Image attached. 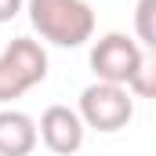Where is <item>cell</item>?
Listing matches in <instances>:
<instances>
[{"label":"cell","instance_id":"6da1fadb","mask_svg":"<svg viewBox=\"0 0 156 156\" xmlns=\"http://www.w3.org/2000/svg\"><path fill=\"white\" fill-rule=\"evenodd\" d=\"M29 26L55 47H83L94 37V11L87 0H26Z\"/></svg>","mask_w":156,"mask_h":156},{"label":"cell","instance_id":"7a4b0ae2","mask_svg":"<svg viewBox=\"0 0 156 156\" xmlns=\"http://www.w3.org/2000/svg\"><path fill=\"white\" fill-rule=\"evenodd\" d=\"M47 80V51L33 37H15L0 51V105H11Z\"/></svg>","mask_w":156,"mask_h":156},{"label":"cell","instance_id":"3957f363","mask_svg":"<svg viewBox=\"0 0 156 156\" xmlns=\"http://www.w3.org/2000/svg\"><path fill=\"white\" fill-rule=\"evenodd\" d=\"M76 113H80V120H83L91 131H98V134H116V131H123V127L131 123V116H134L131 87L94 80V83H87V87L80 91Z\"/></svg>","mask_w":156,"mask_h":156},{"label":"cell","instance_id":"277c9868","mask_svg":"<svg viewBox=\"0 0 156 156\" xmlns=\"http://www.w3.org/2000/svg\"><path fill=\"white\" fill-rule=\"evenodd\" d=\"M142 44L131 40L127 33H105L102 40H94L91 47V69H94V80L102 83H123L131 87V80L142 66Z\"/></svg>","mask_w":156,"mask_h":156},{"label":"cell","instance_id":"5b68a950","mask_svg":"<svg viewBox=\"0 0 156 156\" xmlns=\"http://www.w3.org/2000/svg\"><path fill=\"white\" fill-rule=\"evenodd\" d=\"M40 142L51 149L55 156H73L83 145V134H87V123L80 120L76 109L69 105H47L40 113Z\"/></svg>","mask_w":156,"mask_h":156},{"label":"cell","instance_id":"8992f818","mask_svg":"<svg viewBox=\"0 0 156 156\" xmlns=\"http://www.w3.org/2000/svg\"><path fill=\"white\" fill-rule=\"evenodd\" d=\"M40 142L37 120L22 109H0V156H33Z\"/></svg>","mask_w":156,"mask_h":156},{"label":"cell","instance_id":"52a82bcc","mask_svg":"<svg viewBox=\"0 0 156 156\" xmlns=\"http://www.w3.org/2000/svg\"><path fill=\"white\" fill-rule=\"evenodd\" d=\"M134 37L149 51H156V0H138L134 4Z\"/></svg>","mask_w":156,"mask_h":156},{"label":"cell","instance_id":"ba28073f","mask_svg":"<svg viewBox=\"0 0 156 156\" xmlns=\"http://www.w3.org/2000/svg\"><path fill=\"white\" fill-rule=\"evenodd\" d=\"M131 94L156 102V51H145L142 55V66H138L134 80H131Z\"/></svg>","mask_w":156,"mask_h":156},{"label":"cell","instance_id":"9c48e42d","mask_svg":"<svg viewBox=\"0 0 156 156\" xmlns=\"http://www.w3.org/2000/svg\"><path fill=\"white\" fill-rule=\"evenodd\" d=\"M22 7H26V0H0V26H4V22H11Z\"/></svg>","mask_w":156,"mask_h":156}]
</instances>
